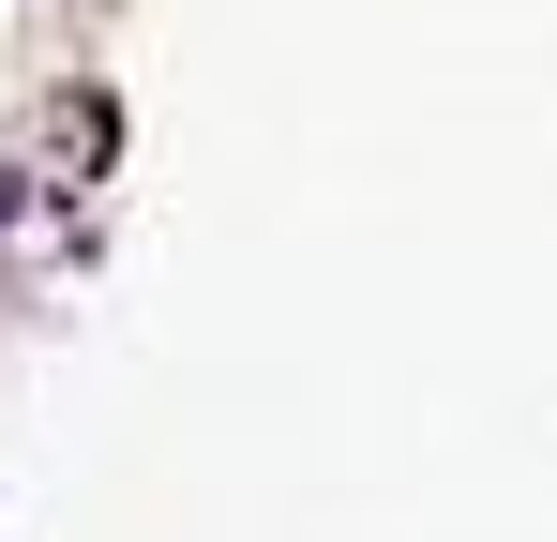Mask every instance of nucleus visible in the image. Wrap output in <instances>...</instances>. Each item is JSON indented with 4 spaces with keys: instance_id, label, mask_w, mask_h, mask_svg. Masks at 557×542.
Returning <instances> with one entry per match:
<instances>
[{
    "instance_id": "nucleus-1",
    "label": "nucleus",
    "mask_w": 557,
    "mask_h": 542,
    "mask_svg": "<svg viewBox=\"0 0 557 542\" xmlns=\"http://www.w3.org/2000/svg\"><path fill=\"white\" fill-rule=\"evenodd\" d=\"M15 211H30V167H0V226H15Z\"/></svg>"
}]
</instances>
